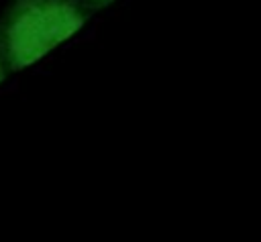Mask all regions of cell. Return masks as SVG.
<instances>
[{
  "label": "cell",
  "mask_w": 261,
  "mask_h": 242,
  "mask_svg": "<svg viewBox=\"0 0 261 242\" xmlns=\"http://www.w3.org/2000/svg\"><path fill=\"white\" fill-rule=\"evenodd\" d=\"M84 24L69 0H18L8 26L12 67L20 69L41 59Z\"/></svg>",
  "instance_id": "cell-1"
},
{
  "label": "cell",
  "mask_w": 261,
  "mask_h": 242,
  "mask_svg": "<svg viewBox=\"0 0 261 242\" xmlns=\"http://www.w3.org/2000/svg\"><path fill=\"white\" fill-rule=\"evenodd\" d=\"M0 79H2V73H0Z\"/></svg>",
  "instance_id": "cell-2"
}]
</instances>
